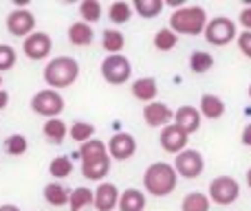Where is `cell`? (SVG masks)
<instances>
[{
    "instance_id": "obj_1",
    "label": "cell",
    "mask_w": 251,
    "mask_h": 211,
    "mask_svg": "<svg viewBox=\"0 0 251 211\" xmlns=\"http://www.w3.org/2000/svg\"><path fill=\"white\" fill-rule=\"evenodd\" d=\"M178 185V174L174 165L165 163V161H156V163L148 165L143 172V189L154 198H163L170 196Z\"/></svg>"
},
{
    "instance_id": "obj_2",
    "label": "cell",
    "mask_w": 251,
    "mask_h": 211,
    "mask_svg": "<svg viewBox=\"0 0 251 211\" xmlns=\"http://www.w3.org/2000/svg\"><path fill=\"white\" fill-rule=\"evenodd\" d=\"M207 22V11L201 4H185V7L172 11L170 29L176 35H203Z\"/></svg>"
},
{
    "instance_id": "obj_3",
    "label": "cell",
    "mask_w": 251,
    "mask_h": 211,
    "mask_svg": "<svg viewBox=\"0 0 251 211\" xmlns=\"http://www.w3.org/2000/svg\"><path fill=\"white\" fill-rule=\"evenodd\" d=\"M79 77V64L75 57L71 55H60L53 57L47 66H44V82L57 91V88H69L77 82Z\"/></svg>"
},
{
    "instance_id": "obj_4",
    "label": "cell",
    "mask_w": 251,
    "mask_h": 211,
    "mask_svg": "<svg viewBox=\"0 0 251 211\" xmlns=\"http://www.w3.org/2000/svg\"><path fill=\"white\" fill-rule=\"evenodd\" d=\"M203 38L207 40L209 44H214V47H225V44L234 42V40L238 38V26H236V22L229 20V18L216 16L207 22Z\"/></svg>"
},
{
    "instance_id": "obj_5",
    "label": "cell",
    "mask_w": 251,
    "mask_h": 211,
    "mask_svg": "<svg viewBox=\"0 0 251 211\" xmlns=\"http://www.w3.org/2000/svg\"><path fill=\"white\" fill-rule=\"evenodd\" d=\"M209 200L221 207H229L240 198V183L234 176H216L209 183Z\"/></svg>"
},
{
    "instance_id": "obj_6",
    "label": "cell",
    "mask_w": 251,
    "mask_h": 211,
    "mask_svg": "<svg viewBox=\"0 0 251 211\" xmlns=\"http://www.w3.org/2000/svg\"><path fill=\"white\" fill-rule=\"evenodd\" d=\"M31 110L40 117H47V119H57L64 110V97L53 88L38 91L31 97Z\"/></svg>"
},
{
    "instance_id": "obj_7",
    "label": "cell",
    "mask_w": 251,
    "mask_h": 211,
    "mask_svg": "<svg viewBox=\"0 0 251 211\" xmlns=\"http://www.w3.org/2000/svg\"><path fill=\"white\" fill-rule=\"evenodd\" d=\"M130 75H132V64H130V60L126 55L119 53V55L104 57V62H101V77L108 84L122 86V84L130 79Z\"/></svg>"
},
{
    "instance_id": "obj_8",
    "label": "cell",
    "mask_w": 251,
    "mask_h": 211,
    "mask_svg": "<svg viewBox=\"0 0 251 211\" xmlns=\"http://www.w3.org/2000/svg\"><path fill=\"white\" fill-rule=\"evenodd\" d=\"M174 169H176V174L181 178L194 181V178H199L201 174H203L205 159L199 150H190V147H187L181 154H176V159H174Z\"/></svg>"
},
{
    "instance_id": "obj_9",
    "label": "cell",
    "mask_w": 251,
    "mask_h": 211,
    "mask_svg": "<svg viewBox=\"0 0 251 211\" xmlns=\"http://www.w3.org/2000/svg\"><path fill=\"white\" fill-rule=\"evenodd\" d=\"M22 48H25V55L29 57V60L40 62V60H44V57L51 55L53 40H51V35L44 33V31H33L29 38H25Z\"/></svg>"
},
{
    "instance_id": "obj_10",
    "label": "cell",
    "mask_w": 251,
    "mask_h": 211,
    "mask_svg": "<svg viewBox=\"0 0 251 211\" xmlns=\"http://www.w3.org/2000/svg\"><path fill=\"white\" fill-rule=\"evenodd\" d=\"M7 31L16 38H29L35 31V16L29 9H13L7 16Z\"/></svg>"
},
{
    "instance_id": "obj_11",
    "label": "cell",
    "mask_w": 251,
    "mask_h": 211,
    "mask_svg": "<svg viewBox=\"0 0 251 211\" xmlns=\"http://www.w3.org/2000/svg\"><path fill=\"white\" fill-rule=\"evenodd\" d=\"M108 147V156L115 161H128L137 152V141L130 132H117L110 137V141L106 143Z\"/></svg>"
},
{
    "instance_id": "obj_12",
    "label": "cell",
    "mask_w": 251,
    "mask_h": 211,
    "mask_svg": "<svg viewBox=\"0 0 251 211\" xmlns=\"http://www.w3.org/2000/svg\"><path fill=\"white\" fill-rule=\"evenodd\" d=\"M187 134L183 132L181 128H178L176 123H170L165 125L163 130H161L159 134V141H161V147H163V152H168V154H181L183 150H187Z\"/></svg>"
},
{
    "instance_id": "obj_13",
    "label": "cell",
    "mask_w": 251,
    "mask_h": 211,
    "mask_svg": "<svg viewBox=\"0 0 251 211\" xmlns=\"http://www.w3.org/2000/svg\"><path fill=\"white\" fill-rule=\"evenodd\" d=\"M174 119L172 108L163 101H152V104L143 106V121H146L150 128H161L163 130L165 125H170V121Z\"/></svg>"
},
{
    "instance_id": "obj_14",
    "label": "cell",
    "mask_w": 251,
    "mask_h": 211,
    "mask_svg": "<svg viewBox=\"0 0 251 211\" xmlns=\"http://www.w3.org/2000/svg\"><path fill=\"white\" fill-rule=\"evenodd\" d=\"M119 205V189L115 183H100L93 191V207L97 211H113Z\"/></svg>"
},
{
    "instance_id": "obj_15",
    "label": "cell",
    "mask_w": 251,
    "mask_h": 211,
    "mask_svg": "<svg viewBox=\"0 0 251 211\" xmlns=\"http://www.w3.org/2000/svg\"><path fill=\"white\" fill-rule=\"evenodd\" d=\"M201 119H203V117H201L199 108H194V106H181L174 112V123H176L187 137L194 134L196 130L201 128Z\"/></svg>"
},
{
    "instance_id": "obj_16",
    "label": "cell",
    "mask_w": 251,
    "mask_h": 211,
    "mask_svg": "<svg viewBox=\"0 0 251 211\" xmlns=\"http://www.w3.org/2000/svg\"><path fill=\"white\" fill-rule=\"evenodd\" d=\"M108 172H110V156L108 154L82 161V174H84V178H88V181L104 183V178L108 176Z\"/></svg>"
},
{
    "instance_id": "obj_17",
    "label": "cell",
    "mask_w": 251,
    "mask_h": 211,
    "mask_svg": "<svg viewBox=\"0 0 251 211\" xmlns=\"http://www.w3.org/2000/svg\"><path fill=\"white\" fill-rule=\"evenodd\" d=\"M130 91H132L134 99L143 101V104H152V101H156V95H159V84H156L154 77H139L132 82Z\"/></svg>"
},
{
    "instance_id": "obj_18",
    "label": "cell",
    "mask_w": 251,
    "mask_h": 211,
    "mask_svg": "<svg viewBox=\"0 0 251 211\" xmlns=\"http://www.w3.org/2000/svg\"><path fill=\"white\" fill-rule=\"evenodd\" d=\"M119 211H143L146 209V194L141 189H126L119 194Z\"/></svg>"
},
{
    "instance_id": "obj_19",
    "label": "cell",
    "mask_w": 251,
    "mask_h": 211,
    "mask_svg": "<svg viewBox=\"0 0 251 211\" xmlns=\"http://www.w3.org/2000/svg\"><path fill=\"white\" fill-rule=\"evenodd\" d=\"M199 112H201V117H205V119H221V117L225 115V101H223L218 95L205 93V95L201 97Z\"/></svg>"
},
{
    "instance_id": "obj_20",
    "label": "cell",
    "mask_w": 251,
    "mask_h": 211,
    "mask_svg": "<svg viewBox=\"0 0 251 211\" xmlns=\"http://www.w3.org/2000/svg\"><path fill=\"white\" fill-rule=\"evenodd\" d=\"M93 26L86 24V22L77 20L73 22V24L69 26V42L73 44V47H88V44L93 42Z\"/></svg>"
},
{
    "instance_id": "obj_21",
    "label": "cell",
    "mask_w": 251,
    "mask_h": 211,
    "mask_svg": "<svg viewBox=\"0 0 251 211\" xmlns=\"http://www.w3.org/2000/svg\"><path fill=\"white\" fill-rule=\"evenodd\" d=\"M69 198H71V189H66L60 181H53L44 187V200L53 207H64L69 205Z\"/></svg>"
},
{
    "instance_id": "obj_22",
    "label": "cell",
    "mask_w": 251,
    "mask_h": 211,
    "mask_svg": "<svg viewBox=\"0 0 251 211\" xmlns=\"http://www.w3.org/2000/svg\"><path fill=\"white\" fill-rule=\"evenodd\" d=\"M101 47H104V51H108V55H119L126 47L124 33L117 29H106L101 35Z\"/></svg>"
},
{
    "instance_id": "obj_23",
    "label": "cell",
    "mask_w": 251,
    "mask_h": 211,
    "mask_svg": "<svg viewBox=\"0 0 251 211\" xmlns=\"http://www.w3.org/2000/svg\"><path fill=\"white\" fill-rule=\"evenodd\" d=\"M209 207H212V200L203 191H192L181 203V211H209Z\"/></svg>"
},
{
    "instance_id": "obj_24",
    "label": "cell",
    "mask_w": 251,
    "mask_h": 211,
    "mask_svg": "<svg viewBox=\"0 0 251 211\" xmlns=\"http://www.w3.org/2000/svg\"><path fill=\"white\" fill-rule=\"evenodd\" d=\"M42 134L51 143H62L66 139V134H69V128H66V123L60 119V117H57V119H49L47 123H44Z\"/></svg>"
},
{
    "instance_id": "obj_25",
    "label": "cell",
    "mask_w": 251,
    "mask_h": 211,
    "mask_svg": "<svg viewBox=\"0 0 251 211\" xmlns=\"http://www.w3.org/2000/svg\"><path fill=\"white\" fill-rule=\"evenodd\" d=\"M165 2L163 0H134L132 2V11H137L141 18L150 20V18H156L161 11H163Z\"/></svg>"
},
{
    "instance_id": "obj_26",
    "label": "cell",
    "mask_w": 251,
    "mask_h": 211,
    "mask_svg": "<svg viewBox=\"0 0 251 211\" xmlns=\"http://www.w3.org/2000/svg\"><path fill=\"white\" fill-rule=\"evenodd\" d=\"M93 205V189L88 187H77V189L71 191L69 198V209L71 211H84L86 207Z\"/></svg>"
},
{
    "instance_id": "obj_27",
    "label": "cell",
    "mask_w": 251,
    "mask_h": 211,
    "mask_svg": "<svg viewBox=\"0 0 251 211\" xmlns=\"http://www.w3.org/2000/svg\"><path fill=\"white\" fill-rule=\"evenodd\" d=\"M49 174H51L55 181H62V178H69L73 174V161L69 156H55V159L49 163Z\"/></svg>"
},
{
    "instance_id": "obj_28",
    "label": "cell",
    "mask_w": 251,
    "mask_h": 211,
    "mask_svg": "<svg viewBox=\"0 0 251 211\" xmlns=\"http://www.w3.org/2000/svg\"><path fill=\"white\" fill-rule=\"evenodd\" d=\"M108 18L115 24H126L132 18V4L126 2V0H117L108 7Z\"/></svg>"
},
{
    "instance_id": "obj_29",
    "label": "cell",
    "mask_w": 251,
    "mask_h": 211,
    "mask_svg": "<svg viewBox=\"0 0 251 211\" xmlns=\"http://www.w3.org/2000/svg\"><path fill=\"white\" fill-rule=\"evenodd\" d=\"M212 66H214L212 53H207V51H194L190 55V69H192V73L203 75V73H207V70H212Z\"/></svg>"
},
{
    "instance_id": "obj_30",
    "label": "cell",
    "mask_w": 251,
    "mask_h": 211,
    "mask_svg": "<svg viewBox=\"0 0 251 211\" xmlns=\"http://www.w3.org/2000/svg\"><path fill=\"white\" fill-rule=\"evenodd\" d=\"M93 134H95V125L88 123V121H75V123L69 128V137L73 139L75 143H79V145L91 141Z\"/></svg>"
},
{
    "instance_id": "obj_31",
    "label": "cell",
    "mask_w": 251,
    "mask_h": 211,
    "mask_svg": "<svg viewBox=\"0 0 251 211\" xmlns=\"http://www.w3.org/2000/svg\"><path fill=\"white\" fill-rule=\"evenodd\" d=\"M176 44H178V35L174 33L170 26L156 31V35H154V48H156V51L168 53V51H172Z\"/></svg>"
},
{
    "instance_id": "obj_32",
    "label": "cell",
    "mask_w": 251,
    "mask_h": 211,
    "mask_svg": "<svg viewBox=\"0 0 251 211\" xmlns=\"http://www.w3.org/2000/svg\"><path fill=\"white\" fill-rule=\"evenodd\" d=\"M104 154H108V147H106V143L100 141V139H91V141L79 145V159L82 161L97 159V156H104Z\"/></svg>"
},
{
    "instance_id": "obj_33",
    "label": "cell",
    "mask_w": 251,
    "mask_h": 211,
    "mask_svg": "<svg viewBox=\"0 0 251 211\" xmlns=\"http://www.w3.org/2000/svg\"><path fill=\"white\" fill-rule=\"evenodd\" d=\"M79 16H82V22L86 24H93L101 18V2L100 0H84L79 4Z\"/></svg>"
},
{
    "instance_id": "obj_34",
    "label": "cell",
    "mask_w": 251,
    "mask_h": 211,
    "mask_svg": "<svg viewBox=\"0 0 251 211\" xmlns=\"http://www.w3.org/2000/svg\"><path fill=\"white\" fill-rule=\"evenodd\" d=\"M26 150H29V141H26L25 134H11V137H7V141H4V152L11 156H20V154H25Z\"/></svg>"
},
{
    "instance_id": "obj_35",
    "label": "cell",
    "mask_w": 251,
    "mask_h": 211,
    "mask_svg": "<svg viewBox=\"0 0 251 211\" xmlns=\"http://www.w3.org/2000/svg\"><path fill=\"white\" fill-rule=\"evenodd\" d=\"M18 62V53L13 47H9V44H0V73L2 70H9L13 69Z\"/></svg>"
},
{
    "instance_id": "obj_36",
    "label": "cell",
    "mask_w": 251,
    "mask_h": 211,
    "mask_svg": "<svg viewBox=\"0 0 251 211\" xmlns=\"http://www.w3.org/2000/svg\"><path fill=\"white\" fill-rule=\"evenodd\" d=\"M236 42H238V48L243 51V55H247L251 60V31H243V33L236 38Z\"/></svg>"
},
{
    "instance_id": "obj_37",
    "label": "cell",
    "mask_w": 251,
    "mask_h": 211,
    "mask_svg": "<svg viewBox=\"0 0 251 211\" xmlns=\"http://www.w3.org/2000/svg\"><path fill=\"white\" fill-rule=\"evenodd\" d=\"M240 24H243V29L245 31H251V4L249 7H245L243 11H240Z\"/></svg>"
},
{
    "instance_id": "obj_38",
    "label": "cell",
    "mask_w": 251,
    "mask_h": 211,
    "mask_svg": "<svg viewBox=\"0 0 251 211\" xmlns=\"http://www.w3.org/2000/svg\"><path fill=\"white\" fill-rule=\"evenodd\" d=\"M240 141H243V145L251 147V123L245 125V130H243V137H240Z\"/></svg>"
},
{
    "instance_id": "obj_39",
    "label": "cell",
    "mask_w": 251,
    "mask_h": 211,
    "mask_svg": "<svg viewBox=\"0 0 251 211\" xmlns=\"http://www.w3.org/2000/svg\"><path fill=\"white\" fill-rule=\"evenodd\" d=\"M7 104H9V93L0 88V110H2V108H7Z\"/></svg>"
},
{
    "instance_id": "obj_40",
    "label": "cell",
    "mask_w": 251,
    "mask_h": 211,
    "mask_svg": "<svg viewBox=\"0 0 251 211\" xmlns=\"http://www.w3.org/2000/svg\"><path fill=\"white\" fill-rule=\"evenodd\" d=\"M0 211H20L18 205H0Z\"/></svg>"
},
{
    "instance_id": "obj_41",
    "label": "cell",
    "mask_w": 251,
    "mask_h": 211,
    "mask_svg": "<svg viewBox=\"0 0 251 211\" xmlns=\"http://www.w3.org/2000/svg\"><path fill=\"white\" fill-rule=\"evenodd\" d=\"M245 181H247V187L251 189V167L247 169V176H245Z\"/></svg>"
},
{
    "instance_id": "obj_42",
    "label": "cell",
    "mask_w": 251,
    "mask_h": 211,
    "mask_svg": "<svg viewBox=\"0 0 251 211\" xmlns=\"http://www.w3.org/2000/svg\"><path fill=\"white\" fill-rule=\"evenodd\" d=\"M247 93H249V99H251V84H249V88H247Z\"/></svg>"
},
{
    "instance_id": "obj_43",
    "label": "cell",
    "mask_w": 251,
    "mask_h": 211,
    "mask_svg": "<svg viewBox=\"0 0 251 211\" xmlns=\"http://www.w3.org/2000/svg\"><path fill=\"white\" fill-rule=\"evenodd\" d=\"M0 86H2V73H0Z\"/></svg>"
}]
</instances>
